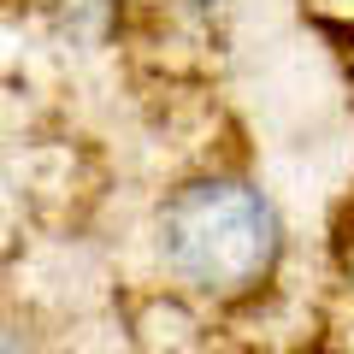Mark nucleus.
<instances>
[{
    "mask_svg": "<svg viewBox=\"0 0 354 354\" xmlns=\"http://www.w3.org/2000/svg\"><path fill=\"white\" fill-rule=\"evenodd\" d=\"M307 12L325 24H354V0H307Z\"/></svg>",
    "mask_w": 354,
    "mask_h": 354,
    "instance_id": "2",
    "label": "nucleus"
},
{
    "mask_svg": "<svg viewBox=\"0 0 354 354\" xmlns=\"http://www.w3.org/2000/svg\"><path fill=\"white\" fill-rule=\"evenodd\" d=\"M160 248L183 283L213 295H236L260 283L278 260V218L260 189L236 177H207L177 189L160 218Z\"/></svg>",
    "mask_w": 354,
    "mask_h": 354,
    "instance_id": "1",
    "label": "nucleus"
}]
</instances>
